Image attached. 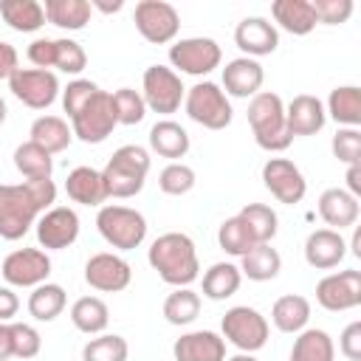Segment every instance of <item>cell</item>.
<instances>
[{"mask_svg":"<svg viewBox=\"0 0 361 361\" xmlns=\"http://www.w3.org/2000/svg\"><path fill=\"white\" fill-rule=\"evenodd\" d=\"M65 192L73 203H82V206H99L107 200V189H104V180H102V172L93 169V166H76L68 172L65 178Z\"/></svg>","mask_w":361,"mask_h":361,"instance_id":"24","label":"cell"},{"mask_svg":"<svg viewBox=\"0 0 361 361\" xmlns=\"http://www.w3.org/2000/svg\"><path fill=\"white\" fill-rule=\"evenodd\" d=\"M172 355L175 361H226V338L214 330H192L172 344Z\"/></svg>","mask_w":361,"mask_h":361,"instance_id":"22","label":"cell"},{"mask_svg":"<svg viewBox=\"0 0 361 361\" xmlns=\"http://www.w3.org/2000/svg\"><path fill=\"white\" fill-rule=\"evenodd\" d=\"M310 6L316 14V23H324V25L347 23L353 14V0H310Z\"/></svg>","mask_w":361,"mask_h":361,"instance_id":"48","label":"cell"},{"mask_svg":"<svg viewBox=\"0 0 361 361\" xmlns=\"http://www.w3.org/2000/svg\"><path fill=\"white\" fill-rule=\"evenodd\" d=\"M133 279V268L124 257L110 254V251H99L85 262V282L93 290L102 293H118L130 285Z\"/></svg>","mask_w":361,"mask_h":361,"instance_id":"17","label":"cell"},{"mask_svg":"<svg viewBox=\"0 0 361 361\" xmlns=\"http://www.w3.org/2000/svg\"><path fill=\"white\" fill-rule=\"evenodd\" d=\"M183 107H186V116L206 127V130H226L234 118V110H231V102L228 96L223 93L220 85L214 82H197L186 90L183 96Z\"/></svg>","mask_w":361,"mask_h":361,"instance_id":"6","label":"cell"},{"mask_svg":"<svg viewBox=\"0 0 361 361\" xmlns=\"http://www.w3.org/2000/svg\"><path fill=\"white\" fill-rule=\"evenodd\" d=\"M169 62L180 73L189 76H209L223 62V51L212 37H186L169 48Z\"/></svg>","mask_w":361,"mask_h":361,"instance_id":"12","label":"cell"},{"mask_svg":"<svg viewBox=\"0 0 361 361\" xmlns=\"http://www.w3.org/2000/svg\"><path fill=\"white\" fill-rule=\"evenodd\" d=\"M189 144H192L189 133L178 121H172V118H161L149 130V149L155 155H161V158L178 161V158H183L189 152Z\"/></svg>","mask_w":361,"mask_h":361,"instance_id":"26","label":"cell"},{"mask_svg":"<svg viewBox=\"0 0 361 361\" xmlns=\"http://www.w3.org/2000/svg\"><path fill=\"white\" fill-rule=\"evenodd\" d=\"M316 302L330 313L358 307L361 305V271L347 268V271L322 276L316 285Z\"/></svg>","mask_w":361,"mask_h":361,"instance_id":"14","label":"cell"},{"mask_svg":"<svg viewBox=\"0 0 361 361\" xmlns=\"http://www.w3.org/2000/svg\"><path fill=\"white\" fill-rule=\"evenodd\" d=\"M127 338L116 333H99L82 347V361H127Z\"/></svg>","mask_w":361,"mask_h":361,"instance_id":"40","label":"cell"},{"mask_svg":"<svg viewBox=\"0 0 361 361\" xmlns=\"http://www.w3.org/2000/svg\"><path fill=\"white\" fill-rule=\"evenodd\" d=\"M17 48L6 39H0V79H8L17 71Z\"/></svg>","mask_w":361,"mask_h":361,"instance_id":"52","label":"cell"},{"mask_svg":"<svg viewBox=\"0 0 361 361\" xmlns=\"http://www.w3.org/2000/svg\"><path fill=\"white\" fill-rule=\"evenodd\" d=\"M71 322H73V327L79 333L99 336L110 324V310L99 296H82V299H76L71 305Z\"/></svg>","mask_w":361,"mask_h":361,"instance_id":"34","label":"cell"},{"mask_svg":"<svg viewBox=\"0 0 361 361\" xmlns=\"http://www.w3.org/2000/svg\"><path fill=\"white\" fill-rule=\"evenodd\" d=\"M338 350L350 361H361V322H350L338 336Z\"/></svg>","mask_w":361,"mask_h":361,"instance_id":"50","label":"cell"},{"mask_svg":"<svg viewBox=\"0 0 361 361\" xmlns=\"http://www.w3.org/2000/svg\"><path fill=\"white\" fill-rule=\"evenodd\" d=\"M217 243H220V248H223L226 254H231V257H243V254H248V251L257 245V243L251 240L245 223H243L237 214L220 223V228H217Z\"/></svg>","mask_w":361,"mask_h":361,"instance_id":"41","label":"cell"},{"mask_svg":"<svg viewBox=\"0 0 361 361\" xmlns=\"http://www.w3.org/2000/svg\"><path fill=\"white\" fill-rule=\"evenodd\" d=\"M248 124L254 133V141L268 152H285L290 147V133L285 124V102L279 93L259 90L248 102Z\"/></svg>","mask_w":361,"mask_h":361,"instance_id":"4","label":"cell"},{"mask_svg":"<svg viewBox=\"0 0 361 361\" xmlns=\"http://www.w3.org/2000/svg\"><path fill=\"white\" fill-rule=\"evenodd\" d=\"M158 189L164 195H172V197H180V195L192 192L195 189V169L180 164V161L166 164L161 169V175H158Z\"/></svg>","mask_w":361,"mask_h":361,"instance_id":"42","label":"cell"},{"mask_svg":"<svg viewBox=\"0 0 361 361\" xmlns=\"http://www.w3.org/2000/svg\"><path fill=\"white\" fill-rule=\"evenodd\" d=\"M68 305V296H65V288L56 285V282H42L31 290L28 296V313L37 319V322H54Z\"/></svg>","mask_w":361,"mask_h":361,"instance_id":"36","label":"cell"},{"mask_svg":"<svg viewBox=\"0 0 361 361\" xmlns=\"http://www.w3.org/2000/svg\"><path fill=\"white\" fill-rule=\"evenodd\" d=\"M243 265H240V274L248 276L251 282H268V279H276V274L282 271V257L276 248H271V243H262V245H254L248 254L240 257Z\"/></svg>","mask_w":361,"mask_h":361,"instance_id":"33","label":"cell"},{"mask_svg":"<svg viewBox=\"0 0 361 361\" xmlns=\"http://www.w3.org/2000/svg\"><path fill=\"white\" fill-rule=\"evenodd\" d=\"M237 217L245 223V228H248V234H251V240H254L257 245L271 243V240L276 237L279 217H276V212H274L271 206H265V203H248V206L240 209Z\"/></svg>","mask_w":361,"mask_h":361,"instance_id":"38","label":"cell"},{"mask_svg":"<svg viewBox=\"0 0 361 361\" xmlns=\"http://www.w3.org/2000/svg\"><path fill=\"white\" fill-rule=\"evenodd\" d=\"M226 361H257V358H254V353H237V355H231Z\"/></svg>","mask_w":361,"mask_h":361,"instance_id":"57","label":"cell"},{"mask_svg":"<svg viewBox=\"0 0 361 361\" xmlns=\"http://www.w3.org/2000/svg\"><path fill=\"white\" fill-rule=\"evenodd\" d=\"M28 62L31 65H37L39 71H48V68H54V56H56V45H54V39H48V37H37L31 45H28Z\"/></svg>","mask_w":361,"mask_h":361,"instance_id":"49","label":"cell"},{"mask_svg":"<svg viewBox=\"0 0 361 361\" xmlns=\"http://www.w3.org/2000/svg\"><path fill=\"white\" fill-rule=\"evenodd\" d=\"M358 197H353L347 189H324L319 197V217L333 228L341 231L347 226H355L358 220Z\"/></svg>","mask_w":361,"mask_h":361,"instance_id":"23","label":"cell"},{"mask_svg":"<svg viewBox=\"0 0 361 361\" xmlns=\"http://www.w3.org/2000/svg\"><path fill=\"white\" fill-rule=\"evenodd\" d=\"M14 166L25 180H45L54 172V158L34 141H25L14 149Z\"/></svg>","mask_w":361,"mask_h":361,"instance_id":"37","label":"cell"},{"mask_svg":"<svg viewBox=\"0 0 361 361\" xmlns=\"http://www.w3.org/2000/svg\"><path fill=\"white\" fill-rule=\"evenodd\" d=\"M141 96H144V104L152 113L169 116V113H175L180 107V102L186 96V87H183L180 76L172 68L149 65L144 71V79H141Z\"/></svg>","mask_w":361,"mask_h":361,"instance_id":"9","label":"cell"},{"mask_svg":"<svg viewBox=\"0 0 361 361\" xmlns=\"http://www.w3.org/2000/svg\"><path fill=\"white\" fill-rule=\"evenodd\" d=\"M330 149L333 155L341 161V164H361V133L355 127H341L333 141H330Z\"/></svg>","mask_w":361,"mask_h":361,"instance_id":"45","label":"cell"},{"mask_svg":"<svg viewBox=\"0 0 361 361\" xmlns=\"http://www.w3.org/2000/svg\"><path fill=\"white\" fill-rule=\"evenodd\" d=\"M20 310V299L8 285H0V322H11Z\"/></svg>","mask_w":361,"mask_h":361,"instance_id":"51","label":"cell"},{"mask_svg":"<svg viewBox=\"0 0 361 361\" xmlns=\"http://www.w3.org/2000/svg\"><path fill=\"white\" fill-rule=\"evenodd\" d=\"M271 322L282 333H302L310 322V302L299 293H285L271 307Z\"/></svg>","mask_w":361,"mask_h":361,"instance_id":"27","label":"cell"},{"mask_svg":"<svg viewBox=\"0 0 361 361\" xmlns=\"http://www.w3.org/2000/svg\"><path fill=\"white\" fill-rule=\"evenodd\" d=\"M118 124L116 116V104H113V93L107 90H96V96L71 118V130L79 141L85 144H102Z\"/></svg>","mask_w":361,"mask_h":361,"instance_id":"8","label":"cell"},{"mask_svg":"<svg viewBox=\"0 0 361 361\" xmlns=\"http://www.w3.org/2000/svg\"><path fill=\"white\" fill-rule=\"evenodd\" d=\"M96 90H99V85L90 82V79H73V82H68V87L62 90V107H65L68 118H73L96 96Z\"/></svg>","mask_w":361,"mask_h":361,"instance_id":"46","label":"cell"},{"mask_svg":"<svg viewBox=\"0 0 361 361\" xmlns=\"http://www.w3.org/2000/svg\"><path fill=\"white\" fill-rule=\"evenodd\" d=\"M54 45H56L54 68H59L62 73H71V76H76V73L85 71V65H87V54H85V48H82L76 39L62 37V39H54Z\"/></svg>","mask_w":361,"mask_h":361,"instance_id":"44","label":"cell"},{"mask_svg":"<svg viewBox=\"0 0 361 361\" xmlns=\"http://www.w3.org/2000/svg\"><path fill=\"white\" fill-rule=\"evenodd\" d=\"M37 243L45 251H62L79 237V214L68 206H54L37 217Z\"/></svg>","mask_w":361,"mask_h":361,"instance_id":"16","label":"cell"},{"mask_svg":"<svg viewBox=\"0 0 361 361\" xmlns=\"http://www.w3.org/2000/svg\"><path fill=\"white\" fill-rule=\"evenodd\" d=\"M11 347H14V358H34L42 350V338L37 333V327L25 324V322H14L11 324Z\"/></svg>","mask_w":361,"mask_h":361,"instance_id":"47","label":"cell"},{"mask_svg":"<svg viewBox=\"0 0 361 361\" xmlns=\"http://www.w3.org/2000/svg\"><path fill=\"white\" fill-rule=\"evenodd\" d=\"M133 20H135L138 34L152 45H166L180 31V17H178L175 6L166 3V0H141V3H135Z\"/></svg>","mask_w":361,"mask_h":361,"instance_id":"10","label":"cell"},{"mask_svg":"<svg viewBox=\"0 0 361 361\" xmlns=\"http://www.w3.org/2000/svg\"><path fill=\"white\" fill-rule=\"evenodd\" d=\"M240 282H243V274L234 262H214L203 274V296L212 302H223L240 290Z\"/></svg>","mask_w":361,"mask_h":361,"instance_id":"35","label":"cell"},{"mask_svg":"<svg viewBox=\"0 0 361 361\" xmlns=\"http://www.w3.org/2000/svg\"><path fill=\"white\" fill-rule=\"evenodd\" d=\"M90 8H99V11H104V14H113V11H121V8H124V3H121V0H113V3L93 0V3H90Z\"/></svg>","mask_w":361,"mask_h":361,"instance_id":"55","label":"cell"},{"mask_svg":"<svg viewBox=\"0 0 361 361\" xmlns=\"http://www.w3.org/2000/svg\"><path fill=\"white\" fill-rule=\"evenodd\" d=\"M149 152L138 144H124L118 147L107 166L102 169V180H104V189H107V197H135L141 189H144V180H147V172H149Z\"/></svg>","mask_w":361,"mask_h":361,"instance_id":"3","label":"cell"},{"mask_svg":"<svg viewBox=\"0 0 361 361\" xmlns=\"http://www.w3.org/2000/svg\"><path fill=\"white\" fill-rule=\"evenodd\" d=\"M220 330H223V338L228 344H234L240 353H257L268 344V319L257 310V307H248V305H237V307H228L223 322H220Z\"/></svg>","mask_w":361,"mask_h":361,"instance_id":"7","label":"cell"},{"mask_svg":"<svg viewBox=\"0 0 361 361\" xmlns=\"http://www.w3.org/2000/svg\"><path fill=\"white\" fill-rule=\"evenodd\" d=\"M347 257V240L341 231L333 228H316L305 240V259L316 271H330Z\"/></svg>","mask_w":361,"mask_h":361,"instance_id":"20","label":"cell"},{"mask_svg":"<svg viewBox=\"0 0 361 361\" xmlns=\"http://www.w3.org/2000/svg\"><path fill=\"white\" fill-rule=\"evenodd\" d=\"M113 104H116V116H118V124H127V127H133V124L144 121V116H147V104H144V96H141L138 90H133V87H118V90L113 93Z\"/></svg>","mask_w":361,"mask_h":361,"instance_id":"43","label":"cell"},{"mask_svg":"<svg viewBox=\"0 0 361 361\" xmlns=\"http://www.w3.org/2000/svg\"><path fill=\"white\" fill-rule=\"evenodd\" d=\"M271 17L279 28H285L293 37H305L316 28V14L310 0H274Z\"/></svg>","mask_w":361,"mask_h":361,"instance_id":"25","label":"cell"},{"mask_svg":"<svg viewBox=\"0 0 361 361\" xmlns=\"http://www.w3.org/2000/svg\"><path fill=\"white\" fill-rule=\"evenodd\" d=\"M347 248H350L355 257H361V231H358V228H355V234H353V240H350V245H347Z\"/></svg>","mask_w":361,"mask_h":361,"instance_id":"56","label":"cell"},{"mask_svg":"<svg viewBox=\"0 0 361 361\" xmlns=\"http://www.w3.org/2000/svg\"><path fill=\"white\" fill-rule=\"evenodd\" d=\"M96 228L104 237V243H110L118 251H133L144 243L147 237V217L138 209L130 206H102L96 214Z\"/></svg>","mask_w":361,"mask_h":361,"instance_id":"5","label":"cell"},{"mask_svg":"<svg viewBox=\"0 0 361 361\" xmlns=\"http://www.w3.org/2000/svg\"><path fill=\"white\" fill-rule=\"evenodd\" d=\"M71 138H73V130L68 127L65 118H59V116H39L31 124V138L28 141H34L45 152L56 155V152L71 147Z\"/></svg>","mask_w":361,"mask_h":361,"instance_id":"29","label":"cell"},{"mask_svg":"<svg viewBox=\"0 0 361 361\" xmlns=\"http://www.w3.org/2000/svg\"><path fill=\"white\" fill-rule=\"evenodd\" d=\"M147 259L152 271H158V276L172 288H189L200 276L195 243L189 234H180V231H166L158 240H152Z\"/></svg>","mask_w":361,"mask_h":361,"instance_id":"2","label":"cell"},{"mask_svg":"<svg viewBox=\"0 0 361 361\" xmlns=\"http://www.w3.org/2000/svg\"><path fill=\"white\" fill-rule=\"evenodd\" d=\"M234 42H237V48H240L245 56L257 59V56H268V54L276 51V45H279V31H276V25H274L271 20H265V17H245V20H240L237 28H234Z\"/></svg>","mask_w":361,"mask_h":361,"instance_id":"18","label":"cell"},{"mask_svg":"<svg viewBox=\"0 0 361 361\" xmlns=\"http://www.w3.org/2000/svg\"><path fill=\"white\" fill-rule=\"evenodd\" d=\"M6 116H8V107H6V99L0 96V127H3V121H6Z\"/></svg>","mask_w":361,"mask_h":361,"instance_id":"58","label":"cell"},{"mask_svg":"<svg viewBox=\"0 0 361 361\" xmlns=\"http://www.w3.org/2000/svg\"><path fill=\"white\" fill-rule=\"evenodd\" d=\"M262 82H265V71L251 56H237V59L226 62V68H223V93L226 96H234V99L257 96Z\"/></svg>","mask_w":361,"mask_h":361,"instance_id":"19","label":"cell"},{"mask_svg":"<svg viewBox=\"0 0 361 361\" xmlns=\"http://www.w3.org/2000/svg\"><path fill=\"white\" fill-rule=\"evenodd\" d=\"M56 186L51 178L45 180H23V183H0V237L20 240L37 223V217L54 209Z\"/></svg>","mask_w":361,"mask_h":361,"instance_id":"1","label":"cell"},{"mask_svg":"<svg viewBox=\"0 0 361 361\" xmlns=\"http://www.w3.org/2000/svg\"><path fill=\"white\" fill-rule=\"evenodd\" d=\"M14 355V347H11V324L8 322H0V361H8Z\"/></svg>","mask_w":361,"mask_h":361,"instance_id":"53","label":"cell"},{"mask_svg":"<svg viewBox=\"0 0 361 361\" xmlns=\"http://www.w3.org/2000/svg\"><path fill=\"white\" fill-rule=\"evenodd\" d=\"M327 121L324 104L322 99L310 96V93H299L290 99V104H285V124L290 138L296 135H316Z\"/></svg>","mask_w":361,"mask_h":361,"instance_id":"21","label":"cell"},{"mask_svg":"<svg viewBox=\"0 0 361 361\" xmlns=\"http://www.w3.org/2000/svg\"><path fill=\"white\" fill-rule=\"evenodd\" d=\"M336 358V344L330 333L319 327H305L296 333L293 347H290V361H333Z\"/></svg>","mask_w":361,"mask_h":361,"instance_id":"31","label":"cell"},{"mask_svg":"<svg viewBox=\"0 0 361 361\" xmlns=\"http://www.w3.org/2000/svg\"><path fill=\"white\" fill-rule=\"evenodd\" d=\"M45 20L65 31H82L90 23V3L87 0H45Z\"/></svg>","mask_w":361,"mask_h":361,"instance_id":"32","label":"cell"},{"mask_svg":"<svg viewBox=\"0 0 361 361\" xmlns=\"http://www.w3.org/2000/svg\"><path fill=\"white\" fill-rule=\"evenodd\" d=\"M200 316V296L192 288H175L166 299H164V319L175 327L192 324Z\"/></svg>","mask_w":361,"mask_h":361,"instance_id":"39","label":"cell"},{"mask_svg":"<svg viewBox=\"0 0 361 361\" xmlns=\"http://www.w3.org/2000/svg\"><path fill=\"white\" fill-rule=\"evenodd\" d=\"M0 17L20 34H34L45 25V8L37 0H0Z\"/></svg>","mask_w":361,"mask_h":361,"instance_id":"30","label":"cell"},{"mask_svg":"<svg viewBox=\"0 0 361 361\" xmlns=\"http://www.w3.org/2000/svg\"><path fill=\"white\" fill-rule=\"evenodd\" d=\"M324 113L341 124V127H355L361 124V90L355 85H341V87H333L330 96H327V104H324Z\"/></svg>","mask_w":361,"mask_h":361,"instance_id":"28","label":"cell"},{"mask_svg":"<svg viewBox=\"0 0 361 361\" xmlns=\"http://www.w3.org/2000/svg\"><path fill=\"white\" fill-rule=\"evenodd\" d=\"M0 274L11 288H37L51 276V257L42 248H17L3 259Z\"/></svg>","mask_w":361,"mask_h":361,"instance_id":"13","label":"cell"},{"mask_svg":"<svg viewBox=\"0 0 361 361\" xmlns=\"http://www.w3.org/2000/svg\"><path fill=\"white\" fill-rule=\"evenodd\" d=\"M262 183L285 206L302 203V197L307 192V180H305L302 169L288 158H268L262 164Z\"/></svg>","mask_w":361,"mask_h":361,"instance_id":"15","label":"cell"},{"mask_svg":"<svg viewBox=\"0 0 361 361\" xmlns=\"http://www.w3.org/2000/svg\"><path fill=\"white\" fill-rule=\"evenodd\" d=\"M347 192L353 197H361V164H350L347 166Z\"/></svg>","mask_w":361,"mask_h":361,"instance_id":"54","label":"cell"},{"mask_svg":"<svg viewBox=\"0 0 361 361\" xmlns=\"http://www.w3.org/2000/svg\"><path fill=\"white\" fill-rule=\"evenodd\" d=\"M8 90L14 99H20L31 110H45L56 102L59 96V79L54 71H39V68H17L8 76Z\"/></svg>","mask_w":361,"mask_h":361,"instance_id":"11","label":"cell"}]
</instances>
